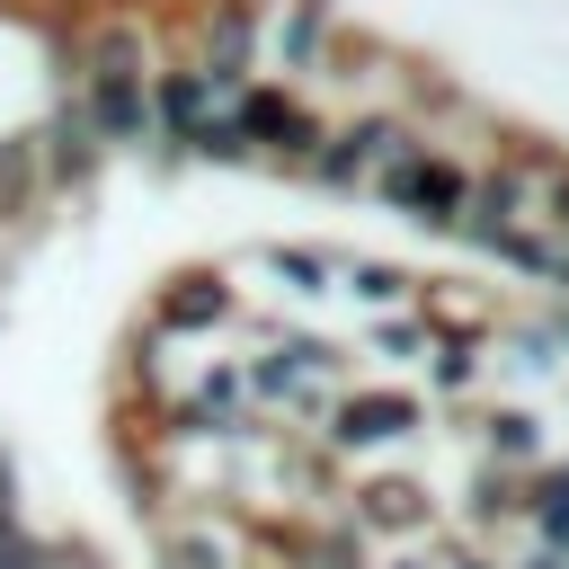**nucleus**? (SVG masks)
Returning <instances> with one entry per match:
<instances>
[{"label": "nucleus", "mask_w": 569, "mask_h": 569, "mask_svg": "<svg viewBox=\"0 0 569 569\" xmlns=\"http://www.w3.org/2000/svg\"><path fill=\"white\" fill-rule=\"evenodd\" d=\"M338 462H391V453H409L418 436H436V409H427V391L418 382H382V373H356L329 409H320V427H311Z\"/></svg>", "instance_id": "f257e3e1"}, {"label": "nucleus", "mask_w": 569, "mask_h": 569, "mask_svg": "<svg viewBox=\"0 0 569 569\" xmlns=\"http://www.w3.org/2000/svg\"><path fill=\"white\" fill-rule=\"evenodd\" d=\"M222 116H231V124H240V142H249V169H276V178H302V169H311V151H320V133H329V107H320V98H302V89H276V80L231 89V98H222Z\"/></svg>", "instance_id": "f03ea898"}, {"label": "nucleus", "mask_w": 569, "mask_h": 569, "mask_svg": "<svg viewBox=\"0 0 569 569\" xmlns=\"http://www.w3.org/2000/svg\"><path fill=\"white\" fill-rule=\"evenodd\" d=\"M338 516H347L373 551H409V542H427V533L445 525V498H436V480H418L409 462H373V471H347Z\"/></svg>", "instance_id": "7ed1b4c3"}, {"label": "nucleus", "mask_w": 569, "mask_h": 569, "mask_svg": "<svg viewBox=\"0 0 569 569\" xmlns=\"http://www.w3.org/2000/svg\"><path fill=\"white\" fill-rule=\"evenodd\" d=\"M409 142H418V124H409L400 107H347V116H329V133H320L302 187H320V196H365Z\"/></svg>", "instance_id": "20e7f679"}, {"label": "nucleus", "mask_w": 569, "mask_h": 569, "mask_svg": "<svg viewBox=\"0 0 569 569\" xmlns=\"http://www.w3.org/2000/svg\"><path fill=\"white\" fill-rule=\"evenodd\" d=\"M240 284H231V267L213 258V267H169L160 284H151V302H142V329H160L169 347H213V338H231L240 329Z\"/></svg>", "instance_id": "39448f33"}, {"label": "nucleus", "mask_w": 569, "mask_h": 569, "mask_svg": "<svg viewBox=\"0 0 569 569\" xmlns=\"http://www.w3.org/2000/svg\"><path fill=\"white\" fill-rule=\"evenodd\" d=\"M365 196H382L409 231H427V240H453V222H462V196H471V169L453 160V151H436V142H409Z\"/></svg>", "instance_id": "423d86ee"}, {"label": "nucleus", "mask_w": 569, "mask_h": 569, "mask_svg": "<svg viewBox=\"0 0 569 569\" xmlns=\"http://www.w3.org/2000/svg\"><path fill=\"white\" fill-rule=\"evenodd\" d=\"M107 142L98 124L80 116V98H53L36 116V169H44V204H98V178H107Z\"/></svg>", "instance_id": "0eeeda50"}, {"label": "nucleus", "mask_w": 569, "mask_h": 569, "mask_svg": "<svg viewBox=\"0 0 569 569\" xmlns=\"http://www.w3.org/2000/svg\"><path fill=\"white\" fill-rule=\"evenodd\" d=\"M338 27H347L338 0H267L258 9V80L311 89V71H320V53H329Z\"/></svg>", "instance_id": "6e6552de"}, {"label": "nucleus", "mask_w": 569, "mask_h": 569, "mask_svg": "<svg viewBox=\"0 0 569 569\" xmlns=\"http://www.w3.org/2000/svg\"><path fill=\"white\" fill-rule=\"evenodd\" d=\"M453 418H471V462H498V471H542V462H551V427H542V409L516 400V391H480V400L453 409Z\"/></svg>", "instance_id": "1a4fd4ad"}, {"label": "nucleus", "mask_w": 569, "mask_h": 569, "mask_svg": "<svg viewBox=\"0 0 569 569\" xmlns=\"http://www.w3.org/2000/svg\"><path fill=\"white\" fill-rule=\"evenodd\" d=\"M213 107H222V98H213V80H204L196 62H178V53H169V62L151 71V160H160V169H178Z\"/></svg>", "instance_id": "9d476101"}, {"label": "nucleus", "mask_w": 569, "mask_h": 569, "mask_svg": "<svg viewBox=\"0 0 569 569\" xmlns=\"http://www.w3.org/2000/svg\"><path fill=\"white\" fill-rule=\"evenodd\" d=\"M71 98H80V116L98 124V142H107L116 160H124V151L151 160V80H80Z\"/></svg>", "instance_id": "9b49d317"}, {"label": "nucleus", "mask_w": 569, "mask_h": 569, "mask_svg": "<svg viewBox=\"0 0 569 569\" xmlns=\"http://www.w3.org/2000/svg\"><path fill=\"white\" fill-rule=\"evenodd\" d=\"M240 267L267 276L276 302H329V293H338V249H320V240H267V249H249Z\"/></svg>", "instance_id": "f8f14e48"}, {"label": "nucleus", "mask_w": 569, "mask_h": 569, "mask_svg": "<svg viewBox=\"0 0 569 569\" xmlns=\"http://www.w3.org/2000/svg\"><path fill=\"white\" fill-rule=\"evenodd\" d=\"M418 267L400 258H365V249H338V293L365 311V320H391V311H418Z\"/></svg>", "instance_id": "ddd939ff"}, {"label": "nucleus", "mask_w": 569, "mask_h": 569, "mask_svg": "<svg viewBox=\"0 0 569 569\" xmlns=\"http://www.w3.org/2000/svg\"><path fill=\"white\" fill-rule=\"evenodd\" d=\"M365 347H373V365H382V382H391V373H409V365H427V320H418V311H391V320H365Z\"/></svg>", "instance_id": "4468645a"}, {"label": "nucleus", "mask_w": 569, "mask_h": 569, "mask_svg": "<svg viewBox=\"0 0 569 569\" xmlns=\"http://www.w3.org/2000/svg\"><path fill=\"white\" fill-rule=\"evenodd\" d=\"M533 222H542V231H560V240H569V151H560V160H551V169H542V187H533Z\"/></svg>", "instance_id": "2eb2a0df"}, {"label": "nucleus", "mask_w": 569, "mask_h": 569, "mask_svg": "<svg viewBox=\"0 0 569 569\" xmlns=\"http://www.w3.org/2000/svg\"><path fill=\"white\" fill-rule=\"evenodd\" d=\"M498 569H569L560 551H533V542H516V551H498Z\"/></svg>", "instance_id": "dca6fc26"}]
</instances>
